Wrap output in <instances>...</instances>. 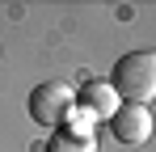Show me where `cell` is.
Masks as SVG:
<instances>
[{
  "mask_svg": "<svg viewBox=\"0 0 156 152\" xmlns=\"http://www.w3.org/2000/svg\"><path fill=\"white\" fill-rule=\"evenodd\" d=\"M72 106H76V89H72V85H63V80H42V85H34V93H30V118L38 127L59 131L63 118L72 114Z\"/></svg>",
  "mask_w": 156,
  "mask_h": 152,
  "instance_id": "7a4b0ae2",
  "label": "cell"
},
{
  "mask_svg": "<svg viewBox=\"0 0 156 152\" xmlns=\"http://www.w3.org/2000/svg\"><path fill=\"white\" fill-rule=\"evenodd\" d=\"M47 152H97V139H80V135H68V131H55Z\"/></svg>",
  "mask_w": 156,
  "mask_h": 152,
  "instance_id": "5b68a950",
  "label": "cell"
},
{
  "mask_svg": "<svg viewBox=\"0 0 156 152\" xmlns=\"http://www.w3.org/2000/svg\"><path fill=\"white\" fill-rule=\"evenodd\" d=\"M110 135L127 148H139L152 139V110L148 106H135V101H122L110 118Z\"/></svg>",
  "mask_w": 156,
  "mask_h": 152,
  "instance_id": "3957f363",
  "label": "cell"
},
{
  "mask_svg": "<svg viewBox=\"0 0 156 152\" xmlns=\"http://www.w3.org/2000/svg\"><path fill=\"white\" fill-rule=\"evenodd\" d=\"M76 106L84 110V114H93V123H110L114 110L122 106V97L110 89V80H89V85L76 93Z\"/></svg>",
  "mask_w": 156,
  "mask_h": 152,
  "instance_id": "277c9868",
  "label": "cell"
},
{
  "mask_svg": "<svg viewBox=\"0 0 156 152\" xmlns=\"http://www.w3.org/2000/svg\"><path fill=\"white\" fill-rule=\"evenodd\" d=\"M110 89H114L122 101L148 106V97L156 93V55L152 51H127V55L114 63Z\"/></svg>",
  "mask_w": 156,
  "mask_h": 152,
  "instance_id": "6da1fadb",
  "label": "cell"
}]
</instances>
